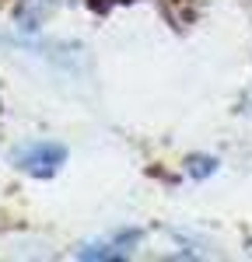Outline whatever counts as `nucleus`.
<instances>
[{"label": "nucleus", "instance_id": "1", "mask_svg": "<svg viewBox=\"0 0 252 262\" xmlns=\"http://www.w3.org/2000/svg\"><path fill=\"white\" fill-rule=\"evenodd\" d=\"M14 164L35 179H53L67 164V147L56 140H32L14 150Z\"/></svg>", "mask_w": 252, "mask_h": 262}, {"label": "nucleus", "instance_id": "2", "mask_svg": "<svg viewBox=\"0 0 252 262\" xmlns=\"http://www.w3.org/2000/svg\"><path fill=\"white\" fill-rule=\"evenodd\" d=\"M186 171L193 175V179H207V175H214V171H217V161H214V158H207V154H203V158H189V161H186Z\"/></svg>", "mask_w": 252, "mask_h": 262}, {"label": "nucleus", "instance_id": "3", "mask_svg": "<svg viewBox=\"0 0 252 262\" xmlns=\"http://www.w3.org/2000/svg\"><path fill=\"white\" fill-rule=\"evenodd\" d=\"M245 112H252V91L245 95Z\"/></svg>", "mask_w": 252, "mask_h": 262}]
</instances>
